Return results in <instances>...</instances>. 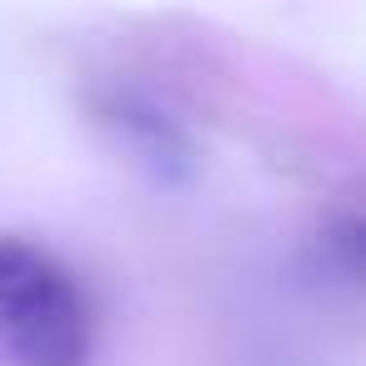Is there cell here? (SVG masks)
I'll list each match as a JSON object with an SVG mask.
<instances>
[{"instance_id":"cell-1","label":"cell","mask_w":366,"mask_h":366,"mask_svg":"<svg viewBox=\"0 0 366 366\" xmlns=\"http://www.w3.org/2000/svg\"><path fill=\"white\" fill-rule=\"evenodd\" d=\"M91 361V311L71 271L0 236V366H86Z\"/></svg>"}]
</instances>
